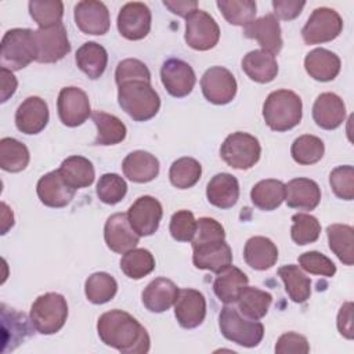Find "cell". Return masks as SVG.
<instances>
[{"label": "cell", "instance_id": "54", "mask_svg": "<svg viewBox=\"0 0 354 354\" xmlns=\"http://www.w3.org/2000/svg\"><path fill=\"white\" fill-rule=\"evenodd\" d=\"M304 6H306V1H297V0H274L272 1L274 15L283 21H290L299 17Z\"/></svg>", "mask_w": 354, "mask_h": 354}, {"label": "cell", "instance_id": "26", "mask_svg": "<svg viewBox=\"0 0 354 354\" xmlns=\"http://www.w3.org/2000/svg\"><path fill=\"white\" fill-rule=\"evenodd\" d=\"M206 196L210 205L218 209H230L238 202L239 183L230 173H218L207 183Z\"/></svg>", "mask_w": 354, "mask_h": 354}, {"label": "cell", "instance_id": "41", "mask_svg": "<svg viewBox=\"0 0 354 354\" xmlns=\"http://www.w3.org/2000/svg\"><path fill=\"white\" fill-rule=\"evenodd\" d=\"M118 292L116 279L108 272H94L84 283V293L90 303L104 304L115 297Z\"/></svg>", "mask_w": 354, "mask_h": 354}, {"label": "cell", "instance_id": "1", "mask_svg": "<svg viewBox=\"0 0 354 354\" xmlns=\"http://www.w3.org/2000/svg\"><path fill=\"white\" fill-rule=\"evenodd\" d=\"M97 332L104 344L123 354H144L149 351L151 340L147 329L129 313L111 310L97 322Z\"/></svg>", "mask_w": 354, "mask_h": 354}, {"label": "cell", "instance_id": "44", "mask_svg": "<svg viewBox=\"0 0 354 354\" xmlns=\"http://www.w3.org/2000/svg\"><path fill=\"white\" fill-rule=\"evenodd\" d=\"M324 152V141L319 137L311 134L297 137L290 148V155L299 165H314L322 159Z\"/></svg>", "mask_w": 354, "mask_h": 354}, {"label": "cell", "instance_id": "5", "mask_svg": "<svg viewBox=\"0 0 354 354\" xmlns=\"http://www.w3.org/2000/svg\"><path fill=\"white\" fill-rule=\"evenodd\" d=\"M218 328L227 340L242 347H256L264 336V326L259 319L245 317L230 304H225L220 311Z\"/></svg>", "mask_w": 354, "mask_h": 354}, {"label": "cell", "instance_id": "12", "mask_svg": "<svg viewBox=\"0 0 354 354\" xmlns=\"http://www.w3.org/2000/svg\"><path fill=\"white\" fill-rule=\"evenodd\" d=\"M201 87L205 98L216 105H225L236 95V80L234 75L224 66L209 68L202 79Z\"/></svg>", "mask_w": 354, "mask_h": 354}, {"label": "cell", "instance_id": "17", "mask_svg": "<svg viewBox=\"0 0 354 354\" xmlns=\"http://www.w3.org/2000/svg\"><path fill=\"white\" fill-rule=\"evenodd\" d=\"M76 26L86 35L101 36L109 30L111 19L109 11L102 1L83 0L75 6L73 10Z\"/></svg>", "mask_w": 354, "mask_h": 354}, {"label": "cell", "instance_id": "11", "mask_svg": "<svg viewBox=\"0 0 354 354\" xmlns=\"http://www.w3.org/2000/svg\"><path fill=\"white\" fill-rule=\"evenodd\" d=\"M184 39L191 48L206 51L218 43L220 28L210 14L198 8L185 18Z\"/></svg>", "mask_w": 354, "mask_h": 354}, {"label": "cell", "instance_id": "43", "mask_svg": "<svg viewBox=\"0 0 354 354\" xmlns=\"http://www.w3.org/2000/svg\"><path fill=\"white\" fill-rule=\"evenodd\" d=\"M1 321H3V332L10 330L11 337L6 344H3L1 351L6 353L7 350H14L21 342L25 340V337L30 333V328L28 324L26 315L22 313H18L12 308L10 311L6 308V306H1Z\"/></svg>", "mask_w": 354, "mask_h": 354}, {"label": "cell", "instance_id": "6", "mask_svg": "<svg viewBox=\"0 0 354 354\" xmlns=\"http://www.w3.org/2000/svg\"><path fill=\"white\" fill-rule=\"evenodd\" d=\"M68 318L66 299L55 292L40 295L30 307V324L41 335H54Z\"/></svg>", "mask_w": 354, "mask_h": 354}, {"label": "cell", "instance_id": "19", "mask_svg": "<svg viewBox=\"0 0 354 354\" xmlns=\"http://www.w3.org/2000/svg\"><path fill=\"white\" fill-rule=\"evenodd\" d=\"M243 36L257 40L260 47L272 55H277L283 46L281 26L274 14H266L257 19H253L243 28Z\"/></svg>", "mask_w": 354, "mask_h": 354}, {"label": "cell", "instance_id": "10", "mask_svg": "<svg viewBox=\"0 0 354 354\" xmlns=\"http://www.w3.org/2000/svg\"><path fill=\"white\" fill-rule=\"evenodd\" d=\"M36 61L53 64L62 59L71 51V43L65 26L61 24L33 30Z\"/></svg>", "mask_w": 354, "mask_h": 354}, {"label": "cell", "instance_id": "24", "mask_svg": "<svg viewBox=\"0 0 354 354\" xmlns=\"http://www.w3.org/2000/svg\"><path fill=\"white\" fill-rule=\"evenodd\" d=\"M285 201L292 209L314 210L321 201V188L311 178H293L285 185Z\"/></svg>", "mask_w": 354, "mask_h": 354}, {"label": "cell", "instance_id": "33", "mask_svg": "<svg viewBox=\"0 0 354 354\" xmlns=\"http://www.w3.org/2000/svg\"><path fill=\"white\" fill-rule=\"evenodd\" d=\"M75 61L77 68L94 80L102 76L105 72L108 64V53L101 44L95 41H87L77 48Z\"/></svg>", "mask_w": 354, "mask_h": 354}, {"label": "cell", "instance_id": "50", "mask_svg": "<svg viewBox=\"0 0 354 354\" xmlns=\"http://www.w3.org/2000/svg\"><path fill=\"white\" fill-rule=\"evenodd\" d=\"M134 80L151 82V72L148 66L137 58H126L120 61L115 71L116 84L120 86L123 83L134 82Z\"/></svg>", "mask_w": 354, "mask_h": 354}, {"label": "cell", "instance_id": "48", "mask_svg": "<svg viewBox=\"0 0 354 354\" xmlns=\"http://www.w3.org/2000/svg\"><path fill=\"white\" fill-rule=\"evenodd\" d=\"M97 196L106 205L119 203L127 194V184L116 173H105L97 183Z\"/></svg>", "mask_w": 354, "mask_h": 354}, {"label": "cell", "instance_id": "53", "mask_svg": "<svg viewBox=\"0 0 354 354\" xmlns=\"http://www.w3.org/2000/svg\"><path fill=\"white\" fill-rule=\"evenodd\" d=\"M310 346L303 335L296 332H286L279 336L275 344L277 354H307Z\"/></svg>", "mask_w": 354, "mask_h": 354}, {"label": "cell", "instance_id": "40", "mask_svg": "<svg viewBox=\"0 0 354 354\" xmlns=\"http://www.w3.org/2000/svg\"><path fill=\"white\" fill-rule=\"evenodd\" d=\"M122 272L131 279H141L155 270V259L147 249H131L120 259Z\"/></svg>", "mask_w": 354, "mask_h": 354}, {"label": "cell", "instance_id": "18", "mask_svg": "<svg viewBox=\"0 0 354 354\" xmlns=\"http://www.w3.org/2000/svg\"><path fill=\"white\" fill-rule=\"evenodd\" d=\"M174 315L180 326L194 329L199 326L206 317V299L196 289H178L174 301Z\"/></svg>", "mask_w": 354, "mask_h": 354}, {"label": "cell", "instance_id": "13", "mask_svg": "<svg viewBox=\"0 0 354 354\" xmlns=\"http://www.w3.org/2000/svg\"><path fill=\"white\" fill-rule=\"evenodd\" d=\"M163 216L160 202L149 195L140 196L127 210V217L131 228L138 236H149L159 228Z\"/></svg>", "mask_w": 354, "mask_h": 354}, {"label": "cell", "instance_id": "34", "mask_svg": "<svg viewBox=\"0 0 354 354\" xmlns=\"http://www.w3.org/2000/svg\"><path fill=\"white\" fill-rule=\"evenodd\" d=\"M91 119L97 126V137L94 138V145H115L126 138L127 129L124 123L115 115L94 111Z\"/></svg>", "mask_w": 354, "mask_h": 354}, {"label": "cell", "instance_id": "56", "mask_svg": "<svg viewBox=\"0 0 354 354\" xmlns=\"http://www.w3.org/2000/svg\"><path fill=\"white\" fill-rule=\"evenodd\" d=\"M163 6L167 7L173 14L187 18L192 11L198 10V1L195 0H165Z\"/></svg>", "mask_w": 354, "mask_h": 354}, {"label": "cell", "instance_id": "23", "mask_svg": "<svg viewBox=\"0 0 354 354\" xmlns=\"http://www.w3.org/2000/svg\"><path fill=\"white\" fill-rule=\"evenodd\" d=\"M313 119L321 129L335 130L346 119V105L335 93H322L313 105Z\"/></svg>", "mask_w": 354, "mask_h": 354}, {"label": "cell", "instance_id": "31", "mask_svg": "<svg viewBox=\"0 0 354 354\" xmlns=\"http://www.w3.org/2000/svg\"><path fill=\"white\" fill-rule=\"evenodd\" d=\"M248 282L249 278L242 270L228 266L223 271L217 272L213 282V290L221 303L232 304L236 301L239 292L248 285Z\"/></svg>", "mask_w": 354, "mask_h": 354}, {"label": "cell", "instance_id": "27", "mask_svg": "<svg viewBox=\"0 0 354 354\" xmlns=\"http://www.w3.org/2000/svg\"><path fill=\"white\" fill-rule=\"evenodd\" d=\"M124 176L133 183H149L159 174V160L147 151L130 152L122 163Z\"/></svg>", "mask_w": 354, "mask_h": 354}, {"label": "cell", "instance_id": "32", "mask_svg": "<svg viewBox=\"0 0 354 354\" xmlns=\"http://www.w3.org/2000/svg\"><path fill=\"white\" fill-rule=\"evenodd\" d=\"M64 181L73 189L84 188L93 184L95 171L93 163L80 155H72L66 158L58 169Z\"/></svg>", "mask_w": 354, "mask_h": 354}, {"label": "cell", "instance_id": "51", "mask_svg": "<svg viewBox=\"0 0 354 354\" xmlns=\"http://www.w3.org/2000/svg\"><path fill=\"white\" fill-rule=\"evenodd\" d=\"M170 235L178 242H191L196 232V220L189 210H178L170 218Z\"/></svg>", "mask_w": 354, "mask_h": 354}, {"label": "cell", "instance_id": "4", "mask_svg": "<svg viewBox=\"0 0 354 354\" xmlns=\"http://www.w3.org/2000/svg\"><path fill=\"white\" fill-rule=\"evenodd\" d=\"M118 87V102L133 120L145 122L158 113L160 98L151 82L134 80Z\"/></svg>", "mask_w": 354, "mask_h": 354}, {"label": "cell", "instance_id": "25", "mask_svg": "<svg viewBox=\"0 0 354 354\" xmlns=\"http://www.w3.org/2000/svg\"><path fill=\"white\" fill-rule=\"evenodd\" d=\"M178 295L177 285L167 278H155L142 290V304L151 313L167 311Z\"/></svg>", "mask_w": 354, "mask_h": 354}, {"label": "cell", "instance_id": "2", "mask_svg": "<svg viewBox=\"0 0 354 354\" xmlns=\"http://www.w3.org/2000/svg\"><path fill=\"white\" fill-rule=\"evenodd\" d=\"M191 242L196 268L217 274L232 264V252L225 242L224 227L217 220L210 217L196 220V232Z\"/></svg>", "mask_w": 354, "mask_h": 354}, {"label": "cell", "instance_id": "47", "mask_svg": "<svg viewBox=\"0 0 354 354\" xmlns=\"http://www.w3.org/2000/svg\"><path fill=\"white\" fill-rule=\"evenodd\" d=\"M29 14L39 28H50L61 24L64 15L62 1H29Z\"/></svg>", "mask_w": 354, "mask_h": 354}, {"label": "cell", "instance_id": "35", "mask_svg": "<svg viewBox=\"0 0 354 354\" xmlns=\"http://www.w3.org/2000/svg\"><path fill=\"white\" fill-rule=\"evenodd\" d=\"M250 199L260 210H275L285 201V184L275 178L261 180L253 185Z\"/></svg>", "mask_w": 354, "mask_h": 354}, {"label": "cell", "instance_id": "28", "mask_svg": "<svg viewBox=\"0 0 354 354\" xmlns=\"http://www.w3.org/2000/svg\"><path fill=\"white\" fill-rule=\"evenodd\" d=\"M243 259L253 270L264 271L277 263L278 248L270 238L252 236L245 243Z\"/></svg>", "mask_w": 354, "mask_h": 354}, {"label": "cell", "instance_id": "3", "mask_svg": "<svg viewBox=\"0 0 354 354\" xmlns=\"http://www.w3.org/2000/svg\"><path fill=\"white\" fill-rule=\"evenodd\" d=\"M303 116L301 98L290 90H275L263 104L266 124L274 131H288L296 127Z\"/></svg>", "mask_w": 354, "mask_h": 354}, {"label": "cell", "instance_id": "7", "mask_svg": "<svg viewBox=\"0 0 354 354\" xmlns=\"http://www.w3.org/2000/svg\"><path fill=\"white\" fill-rule=\"evenodd\" d=\"M32 61H36L33 30L28 28H14L7 30L1 39V68L21 71Z\"/></svg>", "mask_w": 354, "mask_h": 354}, {"label": "cell", "instance_id": "46", "mask_svg": "<svg viewBox=\"0 0 354 354\" xmlns=\"http://www.w3.org/2000/svg\"><path fill=\"white\" fill-rule=\"evenodd\" d=\"M290 236L295 243L303 246L315 242L321 234V224L317 217L307 213H296L292 216Z\"/></svg>", "mask_w": 354, "mask_h": 354}, {"label": "cell", "instance_id": "57", "mask_svg": "<svg viewBox=\"0 0 354 354\" xmlns=\"http://www.w3.org/2000/svg\"><path fill=\"white\" fill-rule=\"evenodd\" d=\"M0 77H1V102H6L17 90L18 82L17 77L12 75V71L7 68H0Z\"/></svg>", "mask_w": 354, "mask_h": 354}, {"label": "cell", "instance_id": "22", "mask_svg": "<svg viewBox=\"0 0 354 354\" xmlns=\"http://www.w3.org/2000/svg\"><path fill=\"white\" fill-rule=\"evenodd\" d=\"M36 192L40 202L48 207H65L71 203L76 189L71 188L58 170L50 171L40 177L36 185Z\"/></svg>", "mask_w": 354, "mask_h": 354}, {"label": "cell", "instance_id": "14", "mask_svg": "<svg viewBox=\"0 0 354 354\" xmlns=\"http://www.w3.org/2000/svg\"><path fill=\"white\" fill-rule=\"evenodd\" d=\"M57 109L59 120L68 127L83 124L91 113L87 94L75 86L61 88L57 100Z\"/></svg>", "mask_w": 354, "mask_h": 354}, {"label": "cell", "instance_id": "42", "mask_svg": "<svg viewBox=\"0 0 354 354\" xmlns=\"http://www.w3.org/2000/svg\"><path fill=\"white\" fill-rule=\"evenodd\" d=\"M202 176V166L194 158H180L174 160L169 170V178L171 185L178 189H187L194 187Z\"/></svg>", "mask_w": 354, "mask_h": 354}, {"label": "cell", "instance_id": "21", "mask_svg": "<svg viewBox=\"0 0 354 354\" xmlns=\"http://www.w3.org/2000/svg\"><path fill=\"white\" fill-rule=\"evenodd\" d=\"M48 118L47 102L37 95H32L19 104L15 112V126L21 133L32 136L44 130Z\"/></svg>", "mask_w": 354, "mask_h": 354}, {"label": "cell", "instance_id": "15", "mask_svg": "<svg viewBox=\"0 0 354 354\" xmlns=\"http://www.w3.org/2000/svg\"><path fill=\"white\" fill-rule=\"evenodd\" d=\"M151 10L141 1L126 3L118 14V30L127 40H141L151 30Z\"/></svg>", "mask_w": 354, "mask_h": 354}, {"label": "cell", "instance_id": "37", "mask_svg": "<svg viewBox=\"0 0 354 354\" xmlns=\"http://www.w3.org/2000/svg\"><path fill=\"white\" fill-rule=\"evenodd\" d=\"M238 310L248 318L261 319L272 303L271 293L254 286H245L236 299Z\"/></svg>", "mask_w": 354, "mask_h": 354}, {"label": "cell", "instance_id": "45", "mask_svg": "<svg viewBox=\"0 0 354 354\" xmlns=\"http://www.w3.org/2000/svg\"><path fill=\"white\" fill-rule=\"evenodd\" d=\"M217 7L228 24L246 26L256 17V1L252 0H218Z\"/></svg>", "mask_w": 354, "mask_h": 354}, {"label": "cell", "instance_id": "29", "mask_svg": "<svg viewBox=\"0 0 354 354\" xmlns=\"http://www.w3.org/2000/svg\"><path fill=\"white\" fill-rule=\"evenodd\" d=\"M304 68L313 79L330 82L340 72V58L326 48H314L306 55Z\"/></svg>", "mask_w": 354, "mask_h": 354}, {"label": "cell", "instance_id": "16", "mask_svg": "<svg viewBox=\"0 0 354 354\" xmlns=\"http://www.w3.org/2000/svg\"><path fill=\"white\" fill-rule=\"evenodd\" d=\"M160 79L166 91L176 98L188 95L196 82L192 66L178 58H170L163 62Z\"/></svg>", "mask_w": 354, "mask_h": 354}, {"label": "cell", "instance_id": "20", "mask_svg": "<svg viewBox=\"0 0 354 354\" xmlns=\"http://www.w3.org/2000/svg\"><path fill=\"white\" fill-rule=\"evenodd\" d=\"M104 239L112 252L124 254L137 246L140 236L131 228L127 213H115L105 223Z\"/></svg>", "mask_w": 354, "mask_h": 354}, {"label": "cell", "instance_id": "8", "mask_svg": "<svg viewBox=\"0 0 354 354\" xmlns=\"http://www.w3.org/2000/svg\"><path fill=\"white\" fill-rule=\"evenodd\" d=\"M261 155L259 140L243 131H235L224 140L220 148L221 159L234 169L246 170L253 167Z\"/></svg>", "mask_w": 354, "mask_h": 354}, {"label": "cell", "instance_id": "38", "mask_svg": "<svg viewBox=\"0 0 354 354\" xmlns=\"http://www.w3.org/2000/svg\"><path fill=\"white\" fill-rule=\"evenodd\" d=\"M328 242L330 250L337 259L346 264L353 266L354 263V230L347 224H330L326 228Z\"/></svg>", "mask_w": 354, "mask_h": 354}, {"label": "cell", "instance_id": "36", "mask_svg": "<svg viewBox=\"0 0 354 354\" xmlns=\"http://www.w3.org/2000/svg\"><path fill=\"white\" fill-rule=\"evenodd\" d=\"M281 277L289 299L295 303H304L311 295V279L296 264H286L279 267Z\"/></svg>", "mask_w": 354, "mask_h": 354}, {"label": "cell", "instance_id": "49", "mask_svg": "<svg viewBox=\"0 0 354 354\" xmlns=\"http://www.w3.org/2000/svg\"><path fill=\"white\" fill-rule=\"evenodd\" d=\"M329 184L333 194L344 201L354 198V167L350 165L337 166L329 174Z\"/></svg>", "mask_w": 354, "mask_h": 354}, {"label": "cell", "instance_id": "9", "mask_svg": "<svg viewBox=\"0 0 354 354\" xmlns=\"http://www.w3.org/2000/svg\"><path fill=\"white\" fill-rule=\"evenodd\" d=\"M343 29V21L337 11L329 7H318L308 17L301 29L306 44H319L336 39Z\"/></svg>", "mask_w": 354, "mask_h": 354}, {"label": "cell", "instance_id": "30", "mask_svg": "<svg viewBox=\"0 0 354 354\" xmlns=\"http://www.w3.org/2000/svg\"><path fill=\"white\" fill-rule=\"evenodd\" d=\"M242 69L257 83H270L278 75V64L272 54L264 50L249 51L242 59Z\"/></svg>", "mask_w": 354, "mask_h": 354}, {"label": "cell", "instance_id": "55", "mask_svg": "<svg viewBox=\"0 0 354 354\" xmlns=\"http://www.w3.org/2000/svg\"><path fill=\"white\" fill-rule=\"evenodd\" d=\"M337 329L346 339H353V303H344L337 314Z\"/></svg>", "mask_w": 354, "mask_h": 354}, {"label": "cell", "instance_id": "52", "mask_svg": "<svg viewBox=\"0 0 354 354\" xmlns=\"http://www.w3.org/2000/svg\"><path fill=\"white\" fill-rule=\"evenodd\" d=\"M299 264L300 268L314 274V275H322V277H333L336 274V266L335 263L326 257L325 254L319 252H306L299 256Z\"/></svg>", "mask_w": 354, "mask_h": 354}, {"label": "cell", "instance_id": "39", "mask_svg": "<svg viewBox=\"0 0 354 354\" xmlns=\"http://www.w3.org/2000/svg\"><path fill=\"white\" fill-rule=\"evenodd\" d=\"M29 163V149L21 141L4 137L0 140V167L10 173L22 171Z\"/></svg>", "mask_w": 354, "mask_h": 354}]
</instances>
